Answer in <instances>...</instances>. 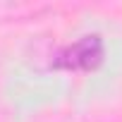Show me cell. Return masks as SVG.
Returning a JSON list of instances; mask_svg holds the SVG:
<instances>
[{
  "label": "cell",
  "mask_w": 122,
  "mask_h": 122,
  "mask_svg": "<svg viewBox=\"0 0 122 122\" xmlns=\"http://www.w3.org/2000/svg\"><path fill=\"white\" fill-rule=\"evenodd\" d=\"M103 62H105V41L98 34H84L65 46H60L50 55L48 67L55 72L89 74V72H96Z\"/></svg>",
  "instance_id": "obj_1"
}]
</instances>
